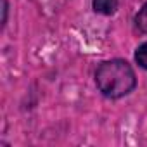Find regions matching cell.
<instances>
[{
    "mask_svg": "<svg viewBox=\"0 0 147 147\" xmlns=\"http://www.w3.org/2000/svg\"><path fill=\"white\" fill-rule=\"evenodd\" d=\"M7 16H9V2L2 0V28H5L7 24Z\"/></svg>",
    "mask_w": 147,
    "mask_h": 147,
    "instance_id": "cell-5",
    "label": "cell"
},
{
    "mask_svg": "<svg viewBox=\"0 0 147 147\" xmlns=\"http://www.w3.org/2000/svg\"><path fill=\"white\" fill-rule=\"evenodd\" d=\"M135 62L147 71V42L140 43L137 49H135Z\"/></svg>",
    "mask_w": 147,
    "mask_h": 147,
    "instance_id": "cell-4",
    "label": "cell"
},
{
    "mask_svg": "<svg viewBox=\"0 0 147 147\" xmlns=\"http://www.w3.org/2000/svg\"><path fill=\"white\" fill-rule=\"evenodd\" d=\"M97 90L106 99H121L130 95L137 87V75L131 64L125 59H109L95 69Z\"/></svg>",
    "mask_w": 147,
    "mask_h": 147,
    "instance_id": "cell-1",
    "label": "cell"
},
{
    "mask_svg": "<svg viewBox=\"0 0 147 147\" xmlns=\"http://www.w3.org/2000/svg\"><path fill=\"white\" fill-rule=\"evenodd\" d=\"M119 2L118 0H92V9L102 16H113L118 11Z\"/></svg>",
    "mask_w": 147,
    "mask_h": 147,
    "instance_id": "cell-2",
    "label": "cell"
},
{
    "mask_svg": "<svg viewBox=\"0 0 147 147\" xmlns=\"http://www.w3.org/2000/svg\"><path fill=\"white\" fill-rule=\"evenodd\" d=\"M133 21H135L137 30L147 35V2L138 9V12L135 14V19H133Z\"/></svg>",
    "mask_w": 147,
    "mask_h": 147,
    "instance_id": "cell-3",
    "label": "cell"
}]
</instances>
